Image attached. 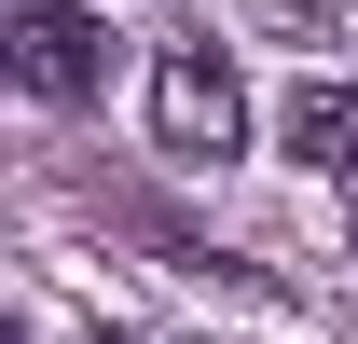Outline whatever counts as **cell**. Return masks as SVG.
<instances>
[{
    "label": "cell",
    "instance_id": "1",
    "mask_svg": "<svg viewBox=\"0 0 358 344\" xmlns=\"http://www.w3.org/2000/svg\"><path fill=\"white\" fill-rule=\"evenodd\" d=\"M152 138H166L179 166H221L234 138H248V83H234L221 28H179V42L152 55Z\"/></svg>",
    "mask_w": 358,
    "mask_h": 344
},
{
    "label": "cell",
    "instance_id": "2",
    "mask_svg": "<svg viewBox=\"0 0 358 344\" xmlns=\"http://www.w3.org/2000/svg\"><path fill=\"white\" fill-rule=\"evenodd\" d=\"M0 42H14V83H28V96H96V83H110V28L69 14V0H28Z\"/></svg>",
    "mask_w": 358,
    "mask_h": 344
},
{
    "label": "cell",
    "instance_id": "3",
    "mask_svg": "<svg viewBox=\"0 0 358 344\" xmlns=\"http://www.w3.org/2000/svg\"><path fill=\"white\" fill-rule=\"evenodd\" d=\"M275 138H289V166H317V179H358V83H303Z\"/></svg>",
    "mask_w": 358,
    "mask_h": 344
},
{
    "label": "cell",
    "instance_id": "4",
    "mask_svg": "<svg viewBox=\"0 0 358 344\" xmlns=\"http://www.w3.org/2000/svg\"><path fill=\"white\" fill-rule=\"evenodd\" d=\"M248 14H262V28H289V42H317V28H331L345 0H248Z\"/></svg>",
    "mask_w": 358,
    "mask_h": 344
},
{
    "label": "cell",
    "instance_id": "5",
    "mask_svg": "<svg viewBox=\"0 0 358 344\" xmlns=\"http://www.w3.org/2000/svg\"><path fill=\"white\" fill-rule=\"evenodd\" d=\"M345 261H358V193H345Z\"/></svg>",
    "mask_w": 358,
    "mask_h": 344
},
{
    "label": "cell",
    "instance_id": "6",
    "mask_svg": "<svg viewBox=\"0 0 358 344\" xmlns=\"http://www.w3.org/2000/svg\"><path fill=\"white\" fill-rule=\"evenodd\" d=\"M96 344H138V331H96Z\"/></svg>",
    "mask_w": 358,
    "mask_h": 344
}]
</instances>
